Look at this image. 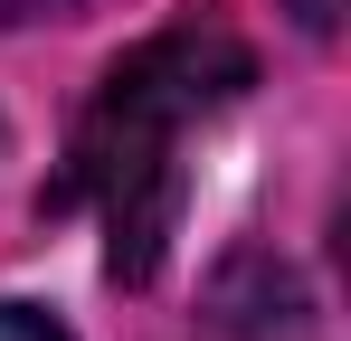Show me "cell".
<instances>
[{"label":"cell","mask_w":351,"mask_h":341,"mask_svg":"<svg viewBox=\"0 0 351 341\" xmlns=\"http://www.w3.org/2000/svg\"><path fill=\"white\" fill-rule=\"evenodd\" d=\"M0 341H76L48 303H0Z\"/></svg>","instance_id":"2"},{"label":"cell","mask_w":351,"mask_h":341,"mask_svg":"<svg viewBox=\"0 0 351 341\" xmlns=\"http://www.w3.org/2000/svg\"><path fill=\"white\" fill-rule=\"evenodd\" d=\"M285 10L313 29V38H332V29H342V0H285Z\"/></svg>","instance_id":"3"},{"label":"cell","mask_w":351,"mask_h":341,"mask_svg":"<svg viewBox=\"0 0 351 341\" xmlns=\"http://www.w3.org/2000/svg\"><path fill=\"white\" fill-rule=\"evenodd\" d=\"M256 57L228 19H180L152 29L133 57L105 66L95 105L76 114V142H66V180L58 209H95L105 218V275L114 284H152L162 275V247L180 237V199H190V133L219 105L247 95Z\"/></svg>","instance_id":"1"}]
</instances>
